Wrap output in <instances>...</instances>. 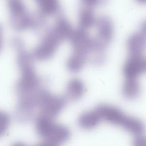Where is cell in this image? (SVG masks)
I'll list each match as a JSON object with an SVG mask.
<instances>
[{
	"label": "cell",
	"mask_w": 146,
	"mask_h": 146,
	"mask_svg": "<svg viewBox=\"0 0 146 146\" xmlns=\"http://www.w3.org/2000/svg\"><path fill=\"white\" fill-rule=\"evenodd\" d=\"M10 118L9 115L0 111V137L2 136L6 132L10 125Z\"/></svg>",
	"instance_id": "cell-18"
},
{
	"label": "cell",
	"mask_w": 146,
	"mask_h": 146,
	"mask_svg": "<svg viewBox=\"0 0 146 146\" xmlns=\"http://www.w3.org/2000/svg\"><path fill=\"white\" fill-rule=\"evenodd\" d=\"M97 19L93 9L82 6L78 13L79 27L88 31L95 26Z\"/></svg>",
	"instance_id": "cell-15"
},
{
	"label": "cell",
	"mask_w": 146,
	"mask_h": 146,
	"mask_svg": "<svg viewBox=\"0 0 146 146\" xmlns=\"http://www.w3.org/2000/svg\"><path fill=\"white\" fill-rule=\"evenodd\" d=\"M123 97L127 100L137 98L141 93L140 84L137 79H125L121 88Z\"/></svg>",
	"instance_id": "cell-17"
},
{
	"label": "cell",
	"mask_w": 146,
	"mask_h": 146,
	"mask_svg": "<svg viewBox=\"0 0 146 146\" xmlns=\"http://www.w3.org/2000/svg\"><path fill=\"white\" fill-rule=\"evenodd\" d=\"M35 146H58V145H56L55 144H54L52 143H49V142H47V141H43L40 143H39L38 144L35 145Z\"/></svg>",
	"instance_id": "cell-23"
},
{
	"label": "cell",
	"mask_w": 146,
	"mask_h": 146,
	"mask_svg": "<svg viewBox=\"0 0 146 146\" xmlns=\"http://www.w3.org/2000/svg\"><path fill=\"white\" fill-rule=\"evenodd\" d=\"M95 26L96 30V39L107 47L114 36V25L112 19L106 15L100 16L98 18Z\"/></svg>",
	"instance_id": "cell-9"
},
{
	"label": "cell",
	"mask_w": 146,
	"mask_h": 146,
	"mask_svg": "<svg viewBox=\"0 0 146 146\" xmlns=\"http://www.w3.org/2000/svg\"></svg>",
	"instance_id": "cell-26"
},
{
	"label": "cell",
	"mask_w": 146,
	"mask_h": 146,
	"mask_svg": "<svg viewBox=\"0 0 146 146\" xmlns=\"http://www.w3.org/2000/svg\"><path fill=\"white\" fill-rule=\"evenodd\" d=\"M35 129L44 141L58 146L67 141L71 135L67 127L55 123L52 119L41 115L35 119Z\"/></svg>",
	"instance_id": "cell-5"
},
{
	"label": "cell",
	"mask_w": 146,
	"mask_h": 146,
	"mask_svg": "<svg viewBox=\"0 0 146 146\" xmlns=\"http://www.w3.org/2000/svg\"><path fill=\"white\" fill-rule=\"evenodd\" d=\"M74 29L66 17L60 14L57 16L54 23L46 30L31 51L34 60L44 62L51 59L60 44L69 40Z\"/></svg>",
	"instance_id": "cell-2"
},
{
	"label": "cell",
	"mask_w": 146,
	"mask_h": 146,
	"mask_svg": "<svg viewBox=\"0 0 146 146\" xmlns=\"http://www.w3.org/2000/svg\"><path fill=\"white\" fill-rule=\"evenodd\" d=\"M12 146H27L26 144L22 143H20V142H18V143H14Z\"/></svg>",
	"instance_id": "cell-24"
},
{
	"label": "cell",
	"mask_w": 146,
	"mask_h": 146,
	"mask_svg": "<svg viewBox=\"0 0 146 146\" xmlns=\"http://www.w3.org/2000/svg\"><path fill=\"white\" fill-rule=\"evenodd\" d=\"M86 90L83 81L78 78H74L68 82L64 97L67 101H77L83 96Z\"/></svg>",
	"instance_id": "cell-10"
},
{
	"label": "cell",
	"mask_w": 146,
	"mask_h": 146,
	"mask_svg": "<svg viewBox=\"0 0 146 146\" xmlns=\"http://www.w3.org/2000/svg\"><path fill=\"white\" fill-rule=\"evenodd\" d=\"M94 37L90 36L87 30L81 28L74 29L69 39L72 51L87 56L91 48Z\"/></svg>",
	"instance_id": "cell-7"
},
{
	"label": "cell",
	"mask_w": 146,
	"mask_h": 146,
	"mask_svg": "<svg viewBox=\"0 0 146 146\" xmlns=\"http://www.w3.org/2000/svg\"><path fill=\"white\" fill-rule=\"evenodd\" d=\"M139 31L146 36V19L144 20L140 24Z\"/></svg>",
	"instance_id": "cell-22"
},
{
	"label": "cell",
	"mask_w": 146,
	"mask_h": 146,
	"mask_svg": "<svg viewBox=\"0 0 146 146\" xmlns=\"http://www.w3.org/2000/svg\"><path fill=\"white\" fill-rule=\"evenodd\" d=\"M11 46L16 52L19 78L15 85L18 100H30L36 102L39 92L44 88L42 78L34 65V59L26 47L25 42L19 37L11 40Z\"/></svg>",
	"instance_id": "cell-1"
},
{
	"label": "cell",
	"mask_w": 146,
	"mask_h": 146,
	"mask_svg": "<svg viewBox=\"0 0 146 146\" xmlns=\"http://www.w3.org/2000/svg\"><path fill=\"white\" fill-rule=\"evenodd\" d=\"M4 45V30L0 24V52L2 51Z\"/></svg>",
	"instance_id": "cell-21"
},
{
	"label": "cell",
	"mask_w": 146,
	"mask_h": 146,
	"mask_svg": "<svg viewBox=\"0 0 146 146\" xmlns=\"http://www.w3.org/2000/svg\"><path fill=\"white\" fill-rule=\"evenodd\" d=\"M10 24L17 31L39 30L46 24V18L31 12L23 0H7Z\"/></svg>",
	"instance_id": "cell-3"
},
{
	"label": "cell",
	"mask_w": 146,
	"mask_h": 146,
	"mask_svg": "<svg viewBox=\"0 0 146 146\" xmlns=\"http://www.w3.org/2000/svg\"><path fill=\"white\" fill-rule=\"evenodd\" d=\"M132 146H146V136L142 134L135 136L132 141Z\"/></svg>",
	"instance_id": "cell-20"
},
{
	"label": "cell",
	"mask_w": 146,
	"mask_h": 146,
	"mask_svg": "<svg viewBox=\"0 0 146 146\" xmlns=\"http://www.w3.org/2000/svg\"><path fill=\"white\" fill-rule=\"evenodd\" d=\"M106 47L101 44L95 37L88 55V62L96 66L103 65L106 60Z\"/></svg>",
	"instance_id": "cell-13"
},
{
	"label": "cell",
	"mask_w": 146,
	"mask_h": 146,
	"mask_svg": "<svg viewBox=\"0 0 146 146\" xmlns=\"http://www.w3.org/2000/svg\"><path fill=\"white\" fill-rule=\"evenodd\" d=\"M146 71V59L142 55H129L123 66L125 79H136Z\"/></svg>",
	"instance_id": "cell-8"
},
{
	"label": "cell",
	"mask_w": 146,
	"mask_h": 146,
	"mask_svg": "<svg viewBox=\"0 0 146 146\" xmlns=\"http://www.w3.org/2000/svg\"><path fill=\"white\" fill-rule=\"evenodd\" d=\"M107 0H80L82 6L94 9L102 6L107 2Z\"/></svg>",
	"instance_id": "cell-19"
},
{
	"label": "cell",
	"mask_w": 146,
	"mask_h": 146,
	"mask_svg": "<svg viewBox=\"0 0 146 146\" xmlns=\"http://www.w3.org/2000/svg\"><path fill=\"white\" fill-rule=\"evenodd\" d=\"M36 102L38 115L54 119L63 110L67 100L64 96L54 95L43 88L38 95Z\"/></svg>",
	"instance_id": "cell-6"
},
{
	"label": "cell",
	"mask_w": 146,
	"mask_h": 146,
	"mask_svg": "<svg viewBox=\"0 0 146 146\" xmlns=\"http://www.w3.org/2000/svg\"><path fill=\"white\" fill-rule=\"evenodd\" d=\"M137 3L142 5L146 4V0H135Z\"/></svg>",
	"instance_id": "cell-25"
},
{
	"label": "cell",
	"mask_w": 146,
	"mask_h": 146,
	"mask_svg": "<svg viewBox=\"0 0 146 146\" xmlns=\"http://www.w3.org/2000/svg\"><path fill=\"white\" fill-rule=\"evenodd\" d=\"M95 110L102 121L120 126L134 136L143 134L144 131L145 125L141 120L125 114L115 106L102 103L96 106Z\"/></svg>",
	"instance_id": "cell-4"
},
{
	"label": "cell",
	"mask_w": 146,
	"mask_h": 146,
	"mask_svg": "<svg viewBox=\"0 0 146 146\" xmlns=\"http://www.w3.org/2000/svg\"><path fill=\"white\" fill-rule=\"evenodd\" d=\"M87 62L88 59L86 56L72 51L66 60V66L69 72L75 74L80 72Z\"/></svg>",
	"instance_id": "cell-16"
},
{
	"label": "cell",
	"mask_w": 146,
	"mask_h": 146,
	"mask_svg": "<svg viewBox=\"0 0 146 146\" xmlns=\"http://www.w3.org/2000/svg\"><path fill=\"white\" fill-rule=\"evenodd\" d=\"M102 121L99 113L94 108L82 113L78 118V123L82 128L89 130L96 128Z\"/></svg>",
	"instance_id": "cell-14"
},
{
	"label": "cell",
	"mask_w": 146,
	"mask_h": 146,
	"mask_svg": "<svg viewBox=\"0 0 146 146\" xmlns=\"http://www.w3.org/2000/svg\"><path fill=\"white\" fill-rule=\"evenodd\" d=\"M126 47L129 55H142L146 50V36L140 31L132 34L127 40Z\"/></svg>",
	"instance_id": "cell-11"
},
{
	"label": "cell",
	"mask_w": 146,
	"mask_h": 146,
	"mask_svg": "<svg viewBox=\"0 0 146 146\" xmlns=\"http://www.w3.org/2000/svg\"><path fill=\"white\" fill-rule=\"evenodd\" d=\"M37 6L38 13L44 18L60 15L59 0H34Z\"/></svg>",
	"instance_id": "cell-12"
}]
</instances>
